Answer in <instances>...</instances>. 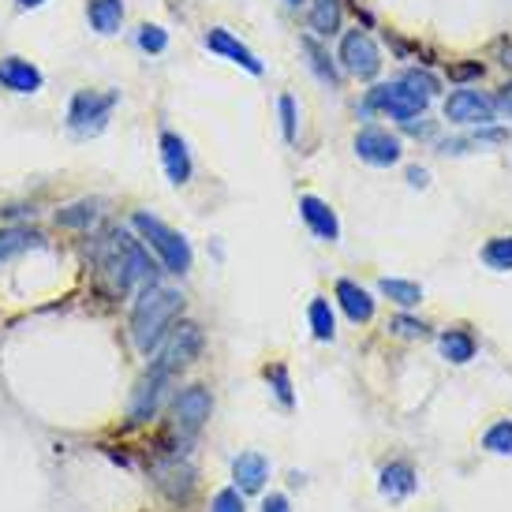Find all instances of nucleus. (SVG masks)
I'll use <instances>...</instances> for the list:
<instances>
[{"mask_svg":"<svg viewBox=\"0 0 512 512\" xmlns=\"http://www.w3.org/2000/svg\"><path fill=\"white\" fill-rule=\"evenodd\" d=\"M184 311V296L176 288L161 285H143L135 307H131V344L143 352V356H154L157 344L165 341V333L176 326V318Z\"/></svg>","mask_w":512,"mask_h":512,"instance_id":"obj_1","label":"nucleus"},{"mask_svg":"<svg viewBox=\"0 0 512 512\" xmlns=\"http://www.w3.org/2000/svg\"><path fill=\"white\" fill-rule=\"evenodd\" d=\"M131 228L143 236L146 251H154L157 258H161V266H165V273H176V277H184L187 270H191V262H195V255H191V243L176 232V228H169L161 217L146 214V210H139V214H131Z\"/></svg>","mask_w":512,"mask_h":512,"instance_id":"obj_2","label":"nucleus"},{"mask_svg":"<svg viewBox=\"0 0 512 512\" xmlns=\"http://www.w3.org/2000/svg\"><path fill=\"white\" fill-rule=\"evenodd\" d=\"M427 101L430 98H423V94L412 90L404 79H397V83L374 86V90L367 94V101H363V109H367V113H385L389 120L408 124V120H415V116L427 109Z\"/></svg>","mask_w":512,"mask_h":512,"instance_id":"obj_3","label":"nucleus"},{"mask_svg":"<svg viewBox=\"0 0 512 512\" xmlns=\"http://www.w3.org/2000/svg\"><path fill=\"white\" fill-rule=\"evenodd\" d=\"M202 348H206V337H202L199 322H180V326H172L165 333V341L157 344L154 363L161 370H169V374H180V370L191 367L202 356Z\"/></svg>","mask_w":512,"mask_h":512,"instance_id":"obj_4","label":"nucleus"},{"mask_svg":"<svg viewBox=\"0 0 512 512\" xmlns=\"http://www.w3.org/2000/svg\"><path fill=\"white\" fill-rule=\"evenodd\" d=\"M116 101H120L116 90H105V94L101 90H75L72 105H68V124L75 131H83V135H94V131L105 128V120L116 109Z\"/></svg>","mask_w":512,"mask_h":512,"instance_id":"obj_5","label":"nucleus"},{"mask_svg":"<svg viewBox=\"0 0 512 512\" xmlns=\"http://www.w3.org/2000/svg\"><path fill=\"white\" fill-rule=\"evenodd\" d=\"M210 415H214V397H210L206 385H187L172 400V427L180 430V434H187V438L199 434Z\"/></svg>","mask_w":512,"mask_h":512,"instance_id":"obj_6","label":"nucleus"},{"mask_svg":"<svg viewBox=\"0 0 512 512\" xmlns=\"http://www.w3.org/2000/svg\"><path fill=\"white\" fill-rule=\"evenodd\" d=\"M498 116V101L479 94V90H453L445 98V120L464 124V128H490Z\"/></svg>","mask_w":512,"mask_h":512,"instance_id":"obj_7","label":"nucleus"},{"mask_svg":"<svg viewBox=\"0 0 512 512\" xmlns=\"http://www.w3.org/2000/svg\"><path fill=\"white\" fill-rule=\"evenodd\" d=\"M341 68L356 79H374L382 72V53L367 30H348L341 38Z\"/></svg>","mask_w":512,"mask_h":512,"instance_id":"obj_8","label":"nucleus"},{"mask_svg":"<svg viewBox=\"0 0 512 512\" xmlns=\"http://www.w3.org/2000/svg\"><path fill=\"white\" fill-rule=\"evenodd\" d=\"M356 154L359 161H367L374 169H389V165H397L400 154H404V146H400L397 135H389L385 128L378 124H370L356 135Z\"/></svg>","mask_w":512,"mask_h":512,"instance_id":"obj_9","label":"nucleus"},{"mask_svg":"<svg viewBox=\"0 0 512 512\" xmlns=\"http://www.w3.org/2000/svg\"><path fill=\"white\" fill-rule=\"evenodd\" d=\"M172 382V374L169 370H161L154 363V367L146 370L143 378H139V385H135V393H131V423H146L150 415L157 412V404H161V393H165V385Z\"/></svg>","mask_w":512,"mask_h":512,"instance_id":"obj_10","label":"nucleus"},{"mask_svg":"<svg viewBox=\"0 0 512 512\" xmlns=\"http://www.w3.org/2000/svg\"><path fill=\"white\" fill-rule=\"evenodd\" d=\"M154 483L172 505H187V501L195 498V468L184 464V460H165V464H157Z\"/></svg>","mask_w":512,"mask_h":512,"instance_id":"obj_11","label":"nucleus"},{"mask_svg":"<svg viewBox=\"0 0 512 512\" xmlns=\"http://www.w3.org/2000/svg\"><path fill=\"white\" fill-rule=\"evenodd\" d=\"M206 49L210 53H217V57H225V60H232L236 68H243V72H251V75H262V60L247 49V45L240 42V38H232L225 27H214V30H206Z\"/></svg>","mask_w":512,"mask_h":512,"instance_id":"obj_12","label":"nucleus"},{"mask_svg":"<svg viewBox=\"0 0 512 512\" xmlns=\"http://www.w3.org/2000/svg\"><path fill=\"white\" fill-rule=\"evenodd\" d=\"M299 217L307 221V228H311L318 240H326V243L341 240L337 214H333V210H329V202H322L318 195H303V199H299Z\"/></svg>","mask_w":512,"mask_h":512,"instance_id":"obj_13","label":"nucleus"},{"mask_svg":"<svg viewBox=\"0 0 512 512\" xmlns=\"http://www.w3.org/2000/svg\"><path fill=\"white\" fill-rule=\"evenodd\" d=\"M161 161H165V172L176 187H184L191 180V154L176 131H161Z\"/></svg>","mask_w":512,"mask_h":512,"instance_id":"obj_14","label":"nucleus"},{"mask_svg":"<svg viewBox=\"0 0 512 512\" xmlns=\"http://www.w3.org/2000/svg\"><path fill=\"white\" fill-rule=\"evenodd\" d=\"M0 83L15 90V94H38L42 90V72L23 57H4L0 60Z\"/></svg>","mask_w":512,"mask_h":512,"instance_id":"obj_15","label":"nucleus"},{"mask_svg":"<svg viewBox=\"0 0 512 512\" xmlns=\"http://www.w3.org/2000/svg\"><path fill=\"white\" fill-rule=\"evenodd\" d=\"M116 240H120V247H124V258H128V266H131V277H135V281H143V285H154V281H157V262L150 258L146 243L135 240V236H131V232H124V228H116Z\"/></svg>","mask_w":512,"mask_h":512,"instance_id":"obj_16","label":"nucleus"},{"mask_svg":"<svg viewBox=\"0 0 512 512\" xmlns=\"http://www.w3.org/2000/svg\"><path fill=\"white\" fill-rule=\"evenodd\" d=\"M266 475H270V464H266V456H258V453H243V456H236V464H232V479H236V490H240V494H258V490L266 486Z\"/></svg>","mask_w":512,"mask_h":512,"instance_id":"obj_17","label":"nucleus"},{"mask_svg":"<svg viewBox=\"0 0 512 512\" xmlns=\"http://www.w3.org/2000/svg\"><path fill=\"white\" fill-rule=\"evenodd\" d=\"M101 270L109 273L113 292H128V288L135 285L128 258H124V247H120V240H116V232H109V240H105V247H101Z\"/></svg>","mask_w":512,"mask_h":512,"instance_id":"obj_18","label":"nucleus"},{"mask_svg":"<svg viewBox=\"0 0 512 512\" xmlns=\"http://www.w3.org/2000/svg\"><path fill=\"white\" fill-rule=\"evenodd\" d=\"M337 303H341L352 322H370L374 318V299L356 281H337Z\"/></svg>","mask_w":512,"mask_h":512,"instance_id":"obj_19","label":"nucleus"},{"mask_svg":"<svg viewBox=\"0 0 512 512\" xmlns=\"http://www.w3.org/2000/svg\"><path fill=\"white\" fill-rule=\"evenodd\" d=\"M382 498L389 501H400V498H412L415 486H419V479H415L412 464H404V460H397V464H389V468L382 471Z\"/></svg>","mask_w":512,"mask_h":512,"instance_id":"obj_20","label":"nucleus"},{"mask_svg":"<svg viewBox=\"0 0 512 512\" xmlns=\"http://www.w3.org/2000/svg\"><path fill=\"white\" fill-rule=\"evenodd\" d=\"M86 19L98 34H116L124 23V0H86Z\"/></svg>","mask_w":512,"mask_h":512,"instance_id":"obj_21","label":"nucleus"},{"mask_svg":"<svg viewBox=\"0 0 512 512\" xmlns=\"http://www.w3.org/2000/svg\"><path fill=\"white\" fill-rule=\"evenodd\" d=\"M299 49L311 57L307 64H311V72L318 75L322 83H326V86H341V72H337V64H333V57H329L326 49L318 45V38H314V34H303V38H299Z\"/></svg>","mask_w":512,"mask_h":512,"instance_id":"obj_22","label":"nucleus"},{"mask_svg":"<svg viewBox=\"0 0 512 512\" xmlns=\"http://www.w3.org/2000/svg\"><path fill=\"white\" fill-rule=\"evenodd\" d=\"M311 34L314 38L341 34V0H311Z\"/></svg>","mask_w":512,"mask_h":512,"instance_id":"obj_23","label":"nucleus"},{"mask_svg":"<svg viewBox=\"0 0 512 512\" xmlns=\"http://www.w3.org/2000/svg\"><path fill=\"white\" fill-rule=\"evenodd\" d=\"M438 348L449 363H468V359H475V341H471V333H464V329H449V333H441Z\"/></svg>","mask_w":512,"mask_h":512,"instance_id":"obj_24","label":"nucleus"},{"mask_svg":"<svg viewBox=\"0 0 512 512\" xmlns=\"http://www.w3.org/2000/svg\"><path fill=\"white\" fill-rule=\"evenodd\" d=\"M382 296H389L397 307H415V303H423V288L415 285V281H400V277H382Z\"/></svg>","mask_w":512,"mask_h":512,"instance_id":"obj_25","label":"nucleus"},{"mask_svg":"<svg viewBox=\"0 0 512 512\" xmlns=\"http://www.w3.org/2000/svg\"><path fill=\"white\" fill-rule=\"evenodd\" d=\"M98 202H75V206H64V210H57V225L60 228H90L94 221H98Z\"/></svg>","mask_w":512,"mask_h":512,"instance_id":"obj_26","label":"nucleus"},{"mask_svg":"<svg viewBox=\"0 0 512 512\" xmlns=\"http://www.w3.org/2000/svg\"><path fill=\"white\" fill-rule=\"evenodd\" d=\"M307 318H311V329L318 341H333V307H329V299H311V307H307Z\"/></svg>","mask_w":512,"mask_h":512,"instance_id":"obj_27","label":"nucleus"},{"mask_svg":"<svg viewBox=\"0 0 512 512\" xmlns=\"http://www.w3.org/2000/svg\"><path fill=\"white\" fill-rule=\"evenodd\" d=\"M483 262L490 270L498 273H509L512 270V236H498V240H490L483 247Z\"/></svg>","mask_w":512,"mask_h":512,"instance_id":"obj_28","label":"nucleus"},{"mask_svg":"<svg viewBox=\"0 0 512 512\" xmlns=\"http://www.w3.org/2000/svg\"><path fill=\"white\" fill-rule=\"evenodd\" d=\"M483 449H490V453L498 456H512V423L505 419V423H494V427L483 434Z\"/></svg>","mask_w":512,"mask_h":512,"instance_id":"obj_29","label":"nucleus"},{"mask_svg":"<svg viewBox=\"0 0 512 512\" xmlns=\"http://www.w3.org/2000/svg\"><path fill=\"white\" fill-rule=\"evenodd\" d=\"M30 240H38V236H34V232H27V228H0V262H4V258H12V255H19Z\"/></svg>","mask_w":512,"mask_h":512,"instance_id":"obj_30","label":"nucleus"},{"mask_svg":"<svg viewBox=\"0 0 512 512\" xmlns=\"http://www.w3.org/2000/svg\"><path fill=\"white\" fill-rule=\"evenodd\" d=\"M139 49H146V53H165V49H169V34H165V27H154V23L139 27Z\"/></svg>","mask_w":512,"mask_h":512,"instance_id":"obj_31","label":"nucleus"},{"mask_svg":"<svg viewBox=\"0 0 512 512\" xmlns=\"http://www.w3.org/2000/svg\"><path fill=\"white\" fill-rule=\"evenodd\" d=\"M266 378H270L277 400H281L285 408H292V382H288V370L285 367H270V370H266Z\"/></svg>","mask_w":512,"mask_h":512,"instance_id":"obj_32","label":"nucleus"},{"mask_svg":"<svg viewBox=\"0 0 512 512\" xmlns=\"http://www.w3.org/2000/svg\"><path fill=\"white\" fill-rule=\"evenodd\" d=\"M210 512H243V494L232 486V490H217L214 501H210Z\"/></svg>","mask_w":512,"mask_h":512,"instance_id":"obj_33","label":"nucleus"},{"mask_svg":"<svg viewBox=\"0 0 512 512\" xmlns=\"http://www.w3.org/2000/svg\"><path fill=\"white\" fill-rule=\"evenodd\" d=\"M277 109H281V131H285V143H296V101L281 98L277 101Z\"/></svg>","mask_w":512,"mask_h":512,"instance_id":"obj_34","label":"nucleus"},{"mask_svg":"<svg viewBox=\"0 0 512 512\" xmlns=\"http://www.w3.org/2000/svg\"><path fill=\"white\" fill-rule=\"evenodd\" d=\"M404 83L412 86V90H419L423 98H434V94H438V79L427 72H404Z\"/></svg>","mask_w":512,"mask_h":512,"instance_id":"obj_35","label":"nucleus"},{"mask_svg":"<svg viewBox=\"0 0 512 512\" xmlns=\"http://www.w3.org/2000/svg\"><path fill=\"white\" fill-rule=\"evenodd\" d=\"M393 333H400V337H423L427 333V326L423 322H415V318H393Z\"/></svg>","mask_w":512,"mask_h":512,"instance_id":"obj_36","label":"nucleus"},{"mask_svg":"<svg viewBox=\"0 0 512 512\" xmlns=\"http://www.w3.org/2000/svg\"><path fill=\"white\" fill-rule=\"evenodd\" d=\"M262 512H292V509H288L285 494H270V498H266V505H262Z\"/></svg>","mask_w":512,"mask_h":512,"instance_id":"obj_37","label":"nucleus"},{"mask_svg":"<svg viewBox=\"0 0 512 512\" xmlns=\"http://www.w3.org/2000/svg\"><path fill=\"white\" fill-rule=\"evenodd\" d=\"M408 184H412V187H427L430 184L427 169H408Z\"/></svg>","mask_w":512,"mask_h":512,"instance_id":"obj_38","label":"nucleus"},{"mask_svg":"<svg viewBox=\"0 0 512 512\" xmlns=\"http://www.w3.org/2000/svg\"><path fill=\"white\" fill-rule=\"evenodd\" d=\"M498 105H501V109H505V113L512 116V83H505V86H501V94H498Z\"/></svg>","mask_w":512,"mask_h":512,"instance_id":"obj_39","label":"nucleus"},{"mask_svg":"<svg viewBox=\"0 0 512 512\" xmlns=\"http://www.w3.org/2000/svg\"><path fill=\"white\" fill-rule=\"evenodd\" d=\"M479 72H483V68H479V64H471V68H456V79H468V75H479Z\"/></svg>","mask_w":512,"mask_h":512,"instance_id":"obj_40","label":"nucleus"},{"mask_svg":"<svg viewBox=\"0 0 512 512\" xmlns=\"http://www.w3.org/2000/svg\"><path fill=\"white\" fill-rule=\"evenodd\" d=\"M45 0H19V8H42Z\"/></svg>","mask_w":512,"mask_h":512,"instance_id":"obj_41","label":"nucleus"},{"mask_svg":"<svg viewBox=\"0 0 512 512\" xmlns=\"http://www.w3.org/2000/svg\"><path fill=\"white\" fill-rule=\"evenodd\" d=\"M285 4H292V8H299V4H307V0H285Z\"/></svg>","mask_w":512,"mask_h":512,"instance_id":"obj_42","label":"nucleus"}]
</instances>
